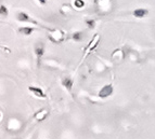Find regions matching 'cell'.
I'll use <instances>...</instances> for the list:
<instances>
[{
	"mask_svg": "<svg viewBox=\"0 0 155 139\" xmlns=\"http://www.w3.org/2000/svg\"><path fill=\"white\" fill-rule=\"evenodd\" d=\"M49 114V110L48 109H41V110H39L38 112H36L34 115L35 120L36 121H44Z\"/></svg>",
	"mask_w": 155,
	"mask_h": 139,
	"instance_id": "obj_6",
	"label": "cell"
},
{
	"mask_svg": "<svg viewBox=\"0 0 155 139\" xmlns=\"http://www.w3.org/2000/svg\"><path fill=\"white\" fill-rule=\"evenodd\" d=\"M0 118H1V114H0Z\"/></svg>",
	"mask_w": 155,
	"mask_h": 139,
	"instance_id": "obj_17",
	"label": "cell"
},
{
	"mask_svg": "<svg viewBox=\"0 0 155 139\" xmlns=\"http://www.w3.org/2000/svg\"><path fill=\"white\" fill-rule=\"evenodd\" d=\"M48 37L50 41H52L53 43H60L63 42L65 39V34L61 29H53V30H49Z\"/></svg>",
	"mask_w": 155,
	"mask_h": 139,
	"instance_id": "obj_1",
	"label": "cell"
},
{
	"mask_svg": "<svg viewBox=\"0 0 155 139\" xmlns=\"http://www.w3.org/2000/svg\"><path fill=\"white\" fill-rule=\"evenodd\" d=\"M35 54H36V56H37V59H38V65L39 63H40V58L42 57V55H44V45L42 42H37V43L35 44Z\"/></svg>",
	"mask_w": 155,
	"mask_h": 139,
	"instance_id": "obj_2",
	"label": "cell"
},
{
	"mask_svg": "<svg viewBox=\"0 0 155 139\" xmlns=\"http://www.w3.org/2000/svg\"><path fill=\"white\" fill-rule=\"evenodd\" d=\"M146 14H148V10L146 9H137L136 11H133V15L138 19H142Z\"/></svg>",
	"mask_w": 155,
	"mask_h": 139,
	"instance_id": "obj_9",
	"label": "cell"
},
{
	"mask_svg": "<svg viewBox=\"0 0 155 139\" xmlns=\"http://www.w3.org/2000/svg\"><path fill=\"white\" fill-rule=\"evenodd\" d=\"M112 93H113V86H112L111 84H107V85L102 87L101 91L99 92V97H101V98H106V97H108L110 95H112Z\"/></svg>",
	"mask_w": 155,
	"mask_h": 139,
	"instance_id": "obj_3",
	"label": "cell"
},
{
	"mask_svg": "<svg viewBox=\"0 0 155 139\" xmlns=\"http://www.w3.org/2000/svg\"><path fill=\"white\" fill-rule=\"evenodd\" d=\"M8 14H9L8 8H7L5 5H0V17L5 19V17L8 16Z\"/></svg>",
	"mask_w": 155,
	"mask_h": 139,
	"instance_id": "obj_12",
	"label": "cell"
},
{
	"mask_svg": "<svg viewBox=\"0 0 155 139\" xmlns=\"http://www.w3.org/2000/svg\"><path fill=\"white\" fill-rule=\"evenodd\" d=\"M39 3H41V5H44L46 2H47V0H37Z\"/></svg>",
	"mask_w": 155,
	"mask_h": 139,
	"instance_id": "obj_16",
	"label": "cell"
},
{
	"mask_svg": "<svg viewBox=\"0 0 155 139\" xmlns=\"http://www.w3.org/2000/svg\"><path fill=\"white\" fill-rule=\"evenodd\" d=\"M86 24L89 26V28H93V27H94V21H92V19H87V21H86Z\"/></svg>",
	"mask_w": 155,
	"mask_h": 139,
	"instance_id": "obj_15",
	"label": "cell"
},
{
	"mask_svg": "<svg viewBox=\"0 0 155 139\" xmlns=\"http://www.w3.org/2000/svg\"><path fill=\"white\" fill-rule=\"evenodd\" d=\"M62 83H63V86L66 87L68 91H71V90H72V86H73L74 81H73V79H69V78H65V79H63Z\"/></svg>",
	"mask_w": 155,
	"mask_h": 139,
	"instance_id": "obj_10",
	"label": "cell"
},
{
	"mask_svg": "<svg viewBox=\"0 0 155 139\" xmlns=\"http://www.w3.org/2000/svg\"><path fill=\"white\" fill-rule=\"evenodd\" d=\"M82 38H84V34L80 33V31L73 34V39L75 41H80V40H82Z\"/></svg>",
	"mask_w": 155,
	"mask_h": 139,
	"instance_id": "obj_14",
	"label": "cell"
},
{
	"mask_svg": "<svg viewBox=\"0 0 155 139\" xmlns=\"http://www.w3.org/2000/svg\"><path fill=\"white\" fill-rule=\"evenodd\" d=\"M33 31H34V28H33V27H27V26H25V27H21V28H20V33L22 35H24V36H29V35H32Z\"/></svg>",
	"mask_w": 155,
	"mask_h": 139,
	"instance_id": "obj_11",
	"label": "cell"
},
{
	"mask_svg": "<svg viewBox=\"0 0 155 139\" xmlns=\"http://www.w3.org/2000/svg\"><path fill=\"white\" fill-rule=\"evenodd\" d=\"M74 7L76 9H82L85 7V2L84 0H74Z\"/></svg>",
	"mask_w": 155,
	"mask_h": 139,
	"instance_id": "obj_13",
	"label": "cell"
},
{
	"mask_svg": "<svg viewBox=\"0 0 155 139\" xmlns=\"http://www.w3.org/2000/svg\"><path fill=\"white\" fill-rule=\"evenodd\" d=\"M28 90L33 94H34L36 97H39V98H46V94L44 93V91L40 88V87H37V86H29Z\"/></svg>",
	"mask_w": 155,
	"mask_h": 139,
	"instance_id": "obj_7",
	"label": "cell"
},
{
	"mask_svg": "<svg viewBox=\"0 0 155 139\" xmlns=\"http://www.w3.org/2000/svg\"><path fill=\"white\" fill-rule=\"evenodd\" d=\"M125 57V54L121 50H116L115 52L112 54V59L115 61V62H121Z\"/></svg>",
	"mask_w": 155,
	"mask_h": 139,
	"instance_id": "obj_8",
	"label": "cell"
},
{
	"mask_svg": "<svg viewBox=\"0 0 155 139\" xmlns=\"http://www.w3.org/2000/svg\"><path fill=\"white\" fill-rule=\"evenodd\" d=\"M16 19L19 22H27V23H34V24H36V22H35L34 19H32L27 13H25V12H18Z\"/></svg>",
	"mask_w": 155,
	"mask_h": 139,
	"instance_id": "obj_4",
	"label": "cell"
},
{
	"mask_svg": "<svg viewBox=\"0 0 155 139\" xmlns=\"http://www.w3.org/2000/svg\"><path fill=\"white\" fill-rule=\"evenodd\" d=\"M99 41H100V36H99V35H96L94 38L92 39L91 41H90V43L88 44L87 47H86V49H85L86 53L91 52L92 50H94V49L97 48L98 44H99Z\"/></svg>",
	"mask_w": 155,
	"mask_h": 139,
	"instance_id": "obj_5",
	"label": "cell"
}]
</instances>
